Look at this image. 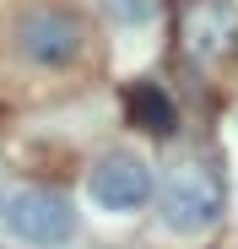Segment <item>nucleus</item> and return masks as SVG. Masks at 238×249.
Masks as SVG:
<instances>
[{
    "label": "nucleus",
    "mask_w": 238,
    "mask_h": 249,
    "mask_svg": "<svg viewBox=\"0 0 238 249\" xmlns=\"http://www.w3.org/2000/svg\"><path fill=\"white\" fill-rule=\"evenodd\" d=\"M157 195V212H163L168 233H211L227 212V195H222V174L211 168L206 157H179L173 168L163 174V184H152Z\"/></svg>",
    "instance_id": "obj_1"
},
{
    "label": "nucleus",
    "mask_w": 238,
    "mask_h": 249,
    "mask_svg": "<svg viewBox=\"0 0 238 249\" xmlns=\"http://www.w3.org/2000/svg\"><path fill=\"white\" fill-rule=\"evenodd\" d=\"M0 217L33 249H60V244L76 238V206L60 190H49V184H27V190L6 195L0 200Z\"/></svg>",
    "instance_id": "obj_2"
},
{
    "label": "nucleus",
    "mask_w": 238,
    "mask_h": 249,
    "mask_svg": "<svg viewBox=\"0 0 238 249\" xmlns=\"http://www.w3.org/2000/svg\"><path fill=\"white\" fill-rule=\"evenodd\" d=\"M11 38H17V54L33 60V65H44V71L70 65L76 54H82V44H87L76 11H65V6H33V11H22Z\"/></svg>",
    "instance_id": "obj_3"
},
{
    "label": "nucleus",
    "mask_w": 238,
    "mask_h": 249,
    "mask_svg": "<svg viewBox=\"0 0 238 249\" xmlns=\"http://www.w3.org/2000/svg\"><path fill=\"white\" fill-rule=\"evenodd\" d=\"M179 44L195 65H222L238 54V6L233 0H189L179 22Z\"/></svg>",
    "instance_id": "obj_4"
},
{
    "label": "nucleus",
    "mask_w": 238,
    "mask_h": 249,
    "mask_svg": "<svg viewBox=\"0 0 238 249\" xmlns=\"http://www.w3.org/2000/svg\"><path fill=\"white\" fill-rule=\"evenodd\" d=\"M152 162L136 157V152H108L103 162H92V174H87V195L92 206H103V212H141V206L152 200Z\"/></svg>",
    "instance_id": "obj_5"
},
{
    "label": "nucleus",
    "mask_w": 238,
    "mask_h": 249,
    "mask_svg": "<svg viewBox=\"0 0 238 249\" xmlns=\"http://www.w3.org/2000/svg\"><path fill=\"white\" fill-rule=\"evenodd\" d=\"M125 114H130V124H141L146 136H168L173 124H179L173 98L157 87V81H136V87L125 92Z\"/></svg>",
    "instance_id": "obj_6"
},
{
    "label": "nucleus",
    "mask_w": 238,
    "mask_h": 249,
    "mask_svg": "<svg viewBox=\"0 0 238 249\" xmlns=\"http://www.w3.org/2000/svg\"><path fill=\"white\" fill-rule=\"evenodd\" d=\"M103 11H108L119 27H146L157 11H163V0H103Z\"/></svg>",
    "instance_id": "obj_7"
}]
</instances>
